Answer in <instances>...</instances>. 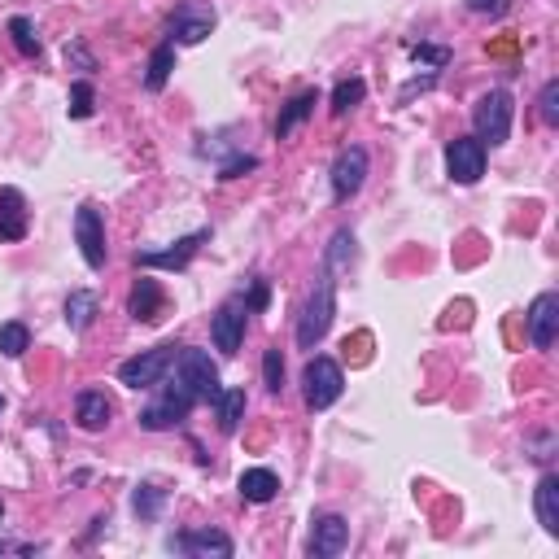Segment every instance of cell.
Listing matches in <instances>:
<instances>
[{
  "label": "cell",
  "mask_w": 559,
  "mask_h": 559,
  "mask_svg": "<svg viewBox=\"0 0 559 559\" xmlns=\"http://www.w3.org/2000/svg\"><path fill=\"white\" fill-rule=\"evenodd\" d=\"M9 35H14V44H18V53L22 57H40V35H35V22L31 18H9Z\"/></svg>",
  "instance_id": "28"
},
{
  "label": "cell",
  "mask_w": 559,
  "mask_h": 559,
  "mask_svg": "<svg viewBox=\"0 0 559 559\" xmlns=\"http://www.w3.org/2000/svg\"><path fill=\"white\" fill-rule=\"evenodd\" d=\"M511 114H516V101H511V92H503V88L485 92V97L477 101V110H472V123H477V140H481L485 149L507 145Z\"/></svg>",
  "instance_id": "3"
},
{
  "label": "cell",
  "mask_w": 559,
  "mask_h": 559,
  "mask_svg": "<svg viewBox=\"0 0 559 559\" xmlns=\"http://www.w3.org/2000/svg\"><path fill=\"white\" fill-rule=\"evenodd\" d=\"M162 503H166V494L158 490V485H136L132 507H136L140 520H158V516H162Z\"/></svg>",
  "instance_id": "29"
},
{
  "label": "cell",
  "mask_w": 559,
  "mask_h": 559,
  "mask_svg": "<svg viewBox=\"0 0 559 559\" xmlns=\"http://www.w3.org/2000/svg\"><path fill=\"white\" fill-rule=\"evenodd\" d=\"M171 70H175V44L166 40V44H158V49L149 53L145 88H149V92H162V88H166V79H171Z\"/></svg>",
  "instance_id": "24"
},
{
  "label": "cell",
  "mask_w": 559,
  "mask_h": 559,
  "mask_svg": "<svg viewBox=\"0 0 559 559\" xmlns=\"http://www.w3.org/2000/svg\"><path fill=\"white\" fill-rule=\"evenodd\" d=\"M236 490H241L245 503H271V498L280 494V477L271 468H245Z\"/></svg>",
  "instance_id": "20"
},
{
  "label": "cell",
  "mask_w": 559,
  "mask_h": 559,
  "mask_svg": "<svg viewBox=\"0 0 559 559\" xmlns=\"http://www.w3.org/2000/svg\"><path fill=\"white\" fill-rule=\"evenodd\" d=\"M346 389V376H341V363H332L328 354H315L302 372V394H306V407L311 411H328L332 402L341 398Z\"/></svg>",
  "instance_id": "4"
},
{
  "label": "cell",
  "mask_w": 559,
  "mask_h": 559,
  "mask_svg": "<svg viewBox=\"0 0 559 559\" xmlns=\"http://www.w3.org/2000/svg\"><path fill=\"white\" fill-rule=\"evenodd\" d=\"M197 407V398L188 394V389L180 385V380H166L162 398L153 402V407L140 411V428H149V433H162V428H175L188 420V411Z\"/></svg>",
  "instance_id": "6"
},
{
  "label": "cell",
  "mask_w": 559,
  "mask_h": 559,
  "mask_svg": "<svg viewBox=\"0 0 559 559\" xmlns=\"http://www.w3.org/2000/svg\"><path fill=\"white\" fill-rule=\"evenodd\" d=\"M0 411H5V398H0Z\"/></svg>",
  "instance_id": "38"
},
{
  "label": "cell",
  "mask_w": 559,
  "mask_h": 559,
  "mask_svg": "<svg viewBox=\"0 0 559 559\" xmlns=\"http://www.w3.org/2000/svg\"><path fill=\"white\" fill-rule=\"evenodd\" d=\"M538 114H542V123H546V127H559V79H551V83L542 88Z\"/></svg>",
  "instance_id": "31"
},
{
  "label": "cell",
  "mask_w": 559,
  "mask_h": 559,
  "mask_svg": "<svg viewBox=\"0 0 559 559\" xmlns=\"http://www.w3.org/2000/svg\"><path fill=\"white\" fill-rule=\"evenodd\" d=\"M27 223V197L18 188H0V241H22Z\"/></svg>",
  "instance_id": "17"
},
{
  "label": "cell",
  "mask_w": 559,
  "mask_h": 559,
  "mask_svg": "<svg viewBox=\"0 0 559 559\" xmlns=\"http://www.w3.org/2000/svg\"><path fill=\"white\" fill-rule=\"evenodd\" d=\"M27 350H31L27 324H0V354H5V359H22Z\"/></svg>",
  "instance_id": "27"
},
{
  "label": "cell",
  "mask_w": 559,
  "mask_h": 559,
  "mask_svg": "<svg viewBox=\"0 0 559 559\" xmlns=\"http://www.w3.org/2000/svg\"><path fill=\"white\" fill-rule=\"evenodd\" d=\"M66 62H79L83 70H97V57L83 49V44H66Z\"/></svg>",
  "instance_id": "36"
},
{
  "label": "cell",
  "mask_w": 559,
  "mask_h": 559,
  "mask_svg": "<svg viewBox=\"0 0 559 559\" xmlns=\"http://www.w3.org/2000/svg\"><path fill=\"white\" fill-rule=\"evenodd\" d=\"M245 389H223L219 398H214V411H219V433H236L245 420Z\"/></svg>",
  "instance_id": "23"
},
{
  "label": "cell",
  "mask_w": 559,
  "mask_h": 559,
  "mask_svg": "<svg viewBox=\"0 0 559 559\" xmlns=\"http://www.w3.org/2000/svg\"><path fill=\"white\" fill-rule=\"evenodd\" d=\"M214 22L219 18H214L206 0H184L171 14V22H166V35H171V44H201L214 31Z\"/></svg>",
  "instance_id": "7"
},
{
  "label": "cell",
  "mask_w": 559,
  "mask_h": 559,
  "mask_svg": "<svg viewBox=\"0 0 559 559\" xmlns=\"http://www.w3.org/2000/svg\"><path fill=\"white\" fill-rule=\"evenodd\" d=\"M446 175L455 184H477L485 175V145L477 136H455L446 145Z\"/></svg>",
  "instance_id": "9"
},
{
  "label": "cell",
  "mask_w": 559,
  "mask_h": 559,
  "mask_svg": "<svg viewBox=\"0 0 559 559\" xmlns=\"http://www.w3.org/2000/svg\"><path fill=\"white\" fill-rule=\"evenodd\" d=\"M110 415H114V407L101 389H83L79 402H75V424L83 428V433H101V428L110 424Z\"/></svg>",
  "instance_id": "19"
},
{
  "label": "cell",
  "mask_w": 559,
  "mask_h": 559,
  "mask_svg": "<svg viewBox=\"0 0 559 559\" xmlns=\"http://www.w3.org/2000/svg\"><path fill=\"white\" fill-rule=\"evenodd\" d=\"M363 97H367V83H363V79H341L337 88H332V114L346 118Z\"/></svg>",
  "instance_id": "26"
},
{
  "label": "cell",
  "mask_w": 559,
  "mask_h": 559,
  "mask_svg": "<svg viewBox=\"0 0 559 559\" xmlns=\"http://www.w3.org/2000/svg\"><path fill=\"white\" fill-rule=\"evenodd\" d=\"M533 511H538V525L559 538V477L555 472H542L538 490H533Z\"/></svg>",
  "instance_id": "18"
},
{
  "label": "cell",
  "mask_w": 559,
  "mask_h": 559,
  "mask_svg": "<svg viewBox=\"0 0 559 559\" xmlns=\"http://www.w3.org/2000/svg\"><path fill=\"white\" fill-rule=\"evenodd\" d=\"M175 380L193 394L197 402H214L223 394V385H219V367H214V359L206 350H193V346H184V350H175Z\"/></svg>",
  "instance_id": "2"
},
{
  "label": "cell",
  "mask_w": 559,
  "mask_h": 559,
  "mask_svg": "<svg viewBox=\"0 0 559 559\" xmlns=\"http://www.w3.org/2000/svg\"><path fill=\"white\" fill-rule=\"evenodd\" d=\"M346 542H350V525L341 516H319L315 520V529H311V555L315 559L341 555L346 551Z\"/></svg>",
  "instance_id": "16"
},
{
  "label": "cell",
  "mask_w": 559,
  "mask_h": 559,
  "mask_svg": "<svg viewBox=\"0 0 559 559\" xmlns=\"http://www.w3.org/2000/svg\"><path fill=\"white\" fill-rule=\"evenodd\" d=\"M175 546H180L184 555H193V559H232V538L228 533H219V529H193V533H180L175 538Z\"/></svg>",
  "instance_id": "15"
},
{
  "label": "cell",
  "mask_w": 559,
  "mask_h": 559,
  "mask_svg": "<svg viewBox=\"0 0 559 559\" xmlns=\"http://www.w3.org/2000/svg\"><path fill=\"white\" fill-rule=\"evenodd\" d=\"M559 332V293H538L529 306V346L551 350Z\"/></svg>",
  "instance_id": "12"
},
{
  "label": "cell",
  "mask_w": 559,
  "mask_h": 559,
  "mask_svg": "<svg viewBox=\"0 0 559 559\" xmlns=\"http://www.w3.org/2000/svg\"><path fill=\"white\" fill-rule=\"evenodd\" d=\"M0 516H5V507H0Z\"/></svg>",
  "instance_id": "39"
},
{
  "label": "cell",
  "mask_w": 559,
  "mask_h": 559,
  "mask_svg": "<svg viewBox=\"0 0 559 559\" xmlns=\"http://www.w3.org/2000/svg\"><path fill=\"white\" fill-rule=\"evenodd\" d=\"M70 118H92V110H97V92H92V83L88 79H79V83H70Z\"/></svg>",
  "instance_id": "30"
},
{
  "label": "cell",
  "mask_w": 559,
  "mask_h": 559,
  "mask_svg": "<svg viewBox=\"0 0 559 559\" xmlns=\"http://www.w3.org/2000/svg\"><path fill=\"white\" fill-rule=\"evenodd\" d=\"M332 289H337V280H332V271L324 267L311 297H306V306H302V319H297V346L302 350H315L319 341L328 337L332 315H337V297H332Z\"/></svg>",
  "instance_id": "1"
},
{
  "label": "cell",
  "mask_w": 559,
  "mask_h": 559,
  "mask_svg": "<svg viewBox=\"0 0 559 559\" xmlns=\"http://www.w3.org/2000/svg\"><path fill=\"white\" fill-rule=\"evenodd\" d=\"M210 241V232L201 228V232H193V236H184V241H175L171 249H145V254H136V263L140 267H162V271H184L188 263H193V254L201 245Z\"/></svg>",
  "instance_id": "13"
},
{
  "label": "cell",
  "mask_w": 559,
  "mask_h": 559,
  "mask_svg": "<svg viewBox=\"0 0 559 559\" xmlns=\"http://www.w3.org/2000/svg\"><path fill=\"white\" fill-rule=\"evenodd\" d=\"M315 105H319V92H315V88L297 92V97H293L289 105H284V110H280V118H276V136H280V140H289V136L297 132V127H302L306 118L315 114Z\"/></svg>",
  "instance_id": "21"
},
{
  "label": "cell",
  "mask_w": 559,
  "mask_h": 559,
  "mask_svg": "<svg viewBox=\"0 0 559 559\" xmlns=\"http://www.w3.org/2000/svg\"><path fill=\"white\" fill-rule=\"evenodd\" d=\"M411 53H415V57H424V62H433L437 70H442V66L450 62V53H446V49H428V44H420V49H411Z\"/></svg>",
  "instance_id": "37"
},
{
  "label": "cell",
  "mask_w": 559,
  "mask_h": 559,
  "mask_svg": "<svg viewBox=\"0 0 559 559\" xmlns=\"http://www.w3.org/2000/svg\"><path fill=\"white\" fill-rule=\"evenodd\" d=\"M241 302H245V311H263V306H267V284L263 280H249V293H241Z\"/></svg>",
  "instance_id": "34"
},
{
  "label": "cell",
  "mask_w": 559,
  "mask_h": 559,
  "mask_svg": "<svg viewBox=\"0 0 559 559\" xmlns=\"http://www.w3.org/2000/svg\"><path fill=\"white\" fill-rule=\"evenodd\" d=\"M97 311H101V297L92 289H75L66 297V324H70V332H88L92 319H97Z\"/></svg>",
  "instance_id": "22"
},
{
  "label": "cell",
  "mask_w": 559,
  "mask_h": 559,
  "mask_svg": "<svg viewBox=\"0 0 559 559\" xmlns=\"http://www.w3.org/2000/svg\"><path fill=\"white\" fill-rule=\"evenodd\" d=\"M254 166H258V158H249V153H245V158H232V162H228V166H223V171H219V180H236V175L254 171Z\"/></svg>",
  "instance_id": "35"
},
{
  "label": "cell",
  "mask_w": 559,
  "mask_h": 559,
  "mask_svg": "<svg viewBox=\"0 0 559 559\" xmlns=\"http://www.w3.org/2000/svg\"><path fill=\"white\" fill-rule=\"evenodd\" d=\"M0 551H5V542H0Z\"/></svg>",
  "instance_id": "40"
},
{
  "label": "cell",
  "mask_w": 559,
  "mask_h": 559,
  "mask_svg": "<svg viewBox=\"0 0 559 559\" xmlns=\"http://www.w3.org/2000/svg\"><path fill=\"white\" fill-rule=\"evenodd\" d=\"M463 5H468V14H477V18H503L511 9V0H463Z\"/></svg>",
  "instance_id": "33"
},
{
  "label": "cell",
  "mask_w": 559,
  "mask_h": 559,
  "mask_svg": "<svg viewBox=\"0 0 559 559\" xmlns=\"http://www.w3.org/2000/svg\"><path fill=\"white\" fill-rule=\"evenodd\" d=\"M263 385L271 389V394H280V389H284V359H280V350L263 354Z\"/></svg>",
  "instance_id": "32"
},
{
  "label": "cell",
  "mask_w": 559,
  "mask_h": 559,
  "mask_svg": "<svg viewBox=\"0 0 559 559\" xmlns=\"http://www.w3.org/2000/svg\"><path fill=\"white\" fill-rule=\"evenodd\" d=\"M171 363H175V346H153L145 354H136V359L118 363V385H127V389H153V385H162V380H166Z\"/></svg>",
  "instance_id": "5"
},
{
  "label": "cell",
  "mask_w": 559,
  "mask_h": 559,
  "mask_svg": "<svg viewBox=\"0 0 559 559\" xmlns=\"http://www.w3.org/2000/svg\"><path fill=\"white\" fill-rule=\"evenodd\" d=\"M359 241H354V232H332V241H328V254H324V267L332 271V276H337V271H346L350 263H354V254H359V249H354Z\"/></svg>",
  "instance_id": "25"
},
{
  "label": "cell",
  "mask_w": 559,
  "mask_h": 559,
  "mask_svg": "<svg viewBox=\"0 0 559 559\" xmlns=\"http://www.w3.org/2000/svg\"><path fill=\"white\" fill-rule=\"evenodd\" d=\"M75 245H79L83 263H88L92 271L105 267V219L92 201H83V206L75 210Z\"/></svg>",
  "instance_id": "8"
},
{
  "label": "cell",
  "mask_w": 559,
  "mask_h": 559,
  "mask_svg": "<svg viewBox=\"0 0 559 559\" xmlns=\"http://www.w3.org/2000/svg\"><path fill=\"white\" fill-rule=\"evenodd\" d=\"M245 302L241 297H232V302H223L219 311H214L210 319V337H214V346H219L223 354H236L241 350V341H245Z\"/></svg>",
  "instance_id": "11"
},
{
  "label": "cell",
  "mask_w": 559,
  "mask_h": 559,
  "mask_svg": "<svg viewBox=\"0 0 559 559\" xmlns=\"http://www.w3.org/2000/svg\"><path fill=\"white\" fill-rule=\"evenodd\" d=\"M127 315H132L136 324H158L166 315V289L153 276H140L132 297H127Z\"/></svg>",
  "instance_id": "14"
},
{
  "label": "cell",
  "mask_w": 559,
  "mask_h": 559,
  "mask_svg": "<svg viewBox=\"0 0 559 559\" xmlns=\"http://www.w3.org/2000/svg\"><path fill=\"white\" fill-rule=\"evenodd\" d=\"M363 180H367V149L346 145L337 153V162H332V197H337V201L359 197Z\"/></svg>",
  "instance_id": "10"
}]
</instances>
